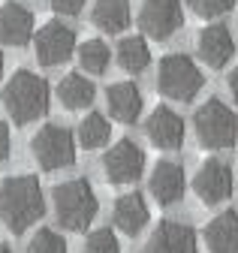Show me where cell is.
I'll list each match as a JSON object with an SVG mask.
<instances>
[{
    "label": "cell",
    "instance_id": "1",
    "mask_svg": "<svg viewBox=\"0 0 238 253\" xmlns=\"http://www.w3.org/2000/svg\"><path fill=\"white\" fill-rule=\"evenodd\" d=\"M45 214V196L37 175H12L0 187V220L12 235L31 229Z\"/></svg>",
    "mask_w": 238,
    "mask_h": 253
},
{
    "label": "cell",
    "instance_id": "2",
    "mask_svg": "<svg viewBox=\"0 0 238 253\" xmlns=\"http://www.w3.org/2000/svg\"><path fill=\"white\" fill-rule=\"evenodd\" d=\"M48 82L31 70H18L0 90V103L15 124H34L48 112Z\"/></svg>",
    "mask_w": 238,
    "mask_h": 253
},
{
    "label": "cell",
    "instance_id": "3",
    "mask_svg": "<svg viewBox=\"0 0 238 253\" xmlns=\"http://www.w3.org/2000/svg\"><path fill=\"white\" fill-rule=\"evenodd\" d=\"M51 202H54V220L57 226L84 232L97 217V193L87 178H73L64 181L51 190Z\"/></svg>",
    "mask_w": 238,
    "mask_h": 253
},
{
    "label": "cell",
    "instance_id": "4",
    "mask_svg": "<svg viewBox=\"0 0 238 253\" xmlns=\"http://www.w3.org/2000/svg\"><path fill=\"white\" fill-rule=\"evenodd\" d=\"M196 139L208 151H226L238 139V118L223 100H208L193 115Z\"/></svg>",
    "mask_w": 238,
    "mask_h": 253
},
{
    "label": "cell",
    "instance_id": "5",
    "mask_svg": "<svg viewBox=\"0 0 238 253\" xmlns=\"http://www.w3.org/2000/svg\"><path fill=\"white\" fill-rule=\"evenodd\" d=\"M202 84H205V76L196 67V60H190L187 54H166L160 60L157 87L163 97H169L175 103H190L202 90Z\"/></svg>",
    "mask_w": 238,
    "mask_h": 253
},
{
    "label": "cell",
    "instance_id": "6",
    "mask_svg": "<svg viewBox=\"0 0 238 253\" xmlns=\"http://www.w3.org/2000/svg\"><path fill=\"white\" fill-rule=\"evenodd\" d=\"M31 151H34V160L45 172H57V169H67L76 160V139H73V133L67 130V126L45 124L42 130L34 136Z\"/></svg>",
    "mask_w": 238,
    "mask_h": 253
},
{
    "label": "cell",
    "instance_id": "7",
    "mask_svg": "<svg viewBox=\"0 0 238 253\" xmlns=\"http://www.w3.org/2000/svg\"><path fill=\"white\" fill-rule=\"evenodd\" d=\"M34 51H37V60L42 67H61L76 51V30L64 21L42 24L34 37Z\"/></svg>",
    "mask_w": 238,
    "mask_h": 253
},
{
    "label": "cell",
    "instance_id": "8",
    "mask_svg": "<svg viewBox=\"0 0 238 253\" xmlns=\"http://www.w3.org/2000/svg\"><path fill=\"white\" fill-rule=\"evenodd\" d=\"M184 24L181 0H145L139 12V27L151 40H169Z\"/></svg>",
    "mask_w": 238,
    "mask_h": 253
},
{
    "label": "cell",
    "instance_id": "9",
    "mask_svg": "<svg viewBox=\"0 0 238 253\" xmlns=\"http://www.w3.org/2000/svg\"><path fill=\"white\" fill-rule=\"evenodd\" d=\"M103 172L112 184H133L145 172V151L133 139L115 142L103 157Z\"/></svg>",
    "mask_w": 238,
    "mask_h": 253
},
{
    "label": "cell",
    "instance_id": "10",
    "mask_svg": "<svg viewBox=\"0 0 238 253\" xmlns=\"http://www.w3.org/2000/svg\"><path fill=\"white\" fill-rule=\"evenodd\" d=\"M193 190L205 205H220L232 196V169L229 163L217 160V157H208L199 166L196 178H193Z\"/></svg>",
    "mask_w": 238,
    "mask_h": 253
},
{
    "label": "cell",
    "instance_id": "11",
    "mask_svg": "<svg viewBox=\"0 0 238 253\" xmlns=\"http://www.w3.org/2000/svg\"><path fill=\"white\" fill-rule=\"evenodd\" d=\"M145 253H199L196 232L181 220H160L148 238Z\"/></svg>",
    "mask_w": 238,
    "mask_h": 253
},
{
    "label": "cell",
    "instance_id": "12",
    "mask_svg": "<svg viewBox=\"0 0 238 253\" xmlns=\"http://www.w3.org/2000/svg\"><path fill=\"white\" fill-rule=\"evenodd\" d=\"M148 187H151V196H154L160 205H178V202L184 199V187H187V178H184L181 163H175V160H160V163L151 169Z\"/></svg>",
    "mask_w": 238,
    "mask_h": 253
},
{
    "label": "cell",
    "instance_id": "13",
    "mask_svg": "<svg viewBox=\"0 0 238 253\" xmlns=\"http://www.w3.org/2000/svg\"><path fill=\"white\" fill-rule=\"evenodd\" d=\"M148 139L160 151H178L184 145V121L178 112H172L169 106H157L148 118Z\"/></svg>",
    "mask_w": 238,
    "mask_h": 253
},
{
    "label": "cell",
    "instance_id": "14",
    "mask_svg": "<svg viewBox=\"0 0 238 253\" xmlns=\"http://www.w3.org/2000/svg\"><path fill=\"white\" fill-rule=\"evenodd\" d=\"M37 37L34 34V12L15 3V0H9V3L0 6V40H3V45H27V40Z\"/></svg>",
    "mask_w": 238,
    "mask_h": 253
},
{
    "label": "cell",
    "instance_id": "15",
    "mask_svg": "<svg viewBox=\"0 0 238 253\" xmlns=\"http://www.w3.org/2000/svg\"><path fill=\"white\" fill-rule=\"evenodd\" d=\"M196 51H199V57L208 63V67L220 70V67H226V63L232 60V54H235V42H232L229 30H226L223 24H208V27L199 30Z\"/></svg>",
    "mask_w": 238,
    "mask_h": 253
},
{
    "label": "cell",
    "instance_id": "16",
    "mask_svg": "<svg viewBox=\"0 0 238 253\" xmlns=\"http://www.w3.org/2000/svg\"><path fill=\"white\" fill-rule=\"evenodd\" d=\"M148 202L142 193H124L115 199L112 208V220H115V229H121L127 238H136L145 226H148Z\"/></svg>",
    "mask_w": 238,
    "mask_h": 253
},
{
    "label": "cell",
    "instance_id": "17",
    "mask_svg": "<svg viewBox=\"0 0 238 253\" xmlns=\"http://www.w3.org/2000/svg\"><path fill=\"white\" fill-rule=\"evenodd\" d=\"M106 106L109 115L121 124H136L142 115V90L133 82H115L106 90Z\"/></svg>",
    "mask_w": 238,
    "mask_h": 253
},
{
    "label": "cell",
    "instance_id": "18",
    "mask_svg": "<svg viewBox=\"0 0 238 253\" xmlns=\"http://www.w3.org/2000/svg\"><path fill=\"white\" fill-rule=\"evenodd\" d=\"M205 244L211 253H238V211H220L208 220Z\"/></svg>",
    "mask_w": 238,
    "mask_h": 253
},
{
    "label": "cell",
    "instance_id": "19",
    "mask_svg": "<svg viewBox=\"0 0 238 253\" xmlns=\"http://www.w3.org/2000/svg\"><path fill=\"white\" fill-rule=\"evenodd\" d=\"M94 97H97L94 82L79 76V73H67L61 82H57V100H61L67 109H73V112L76 109H87L94 103Z\"/></svg>",
    "mask_w": 238,
    "mask_h": 253
},
{
    "label": "cell",
    "instance_id": "20",
    "mask_svg": "<svg viewBox=\"0 0 238 253\" xmlns=\"http://www.w3.org/2000/svg\"><path fill=\"white\" fill-rule=\"evenodd\" d=\"M91 21L103 34H121L130 24V0H97Z\"/></svg>",
    "mask_w": 238,
    "mask_h": 253
},
{
    "label": "cell",
    "instance_id": "21",
    "mask_svg": "<svg viewBox=\"0 0 238 253\" xmlns=\"http://www.w3.org/2000/svg\"><path fill=\"white\" fill-rule=\"evenodd\" d=\"M109 136H112V124H109V118H103L100 112L84 115L81 124H79V133H76V139H79V145H81L84 151L103 148V145L109 142Z\"/></svg>",
    "mask_w": 238,
    "mask_h": 253
},
{
    "label": "cell",
    "instance_id": "22",
    "mask_svg": "<svg viewBox=\"0 0 238 253\" xmlns=\"http://www.w3.org/2000/svg\"><path fill=\"white\" fill-rule=\"evenodd\" d=\"M151 60V51H148V42L142 37H124L118 42V63L127 70V73H142Z\"/></svg>",
    "mask_w": 238,
    "mask_h": 253
},
{
    "label": "cell",
    "instance_id": "23",
    "mask_svg": "<svg viewBox=\"0 0 238 253\" xmlns=\"http://www.w3.org/2000/svg\"><path fill=\"white\" fill-rule=\"evenodd\" d=\"M109 60H112V51H109V45L103 40H87V42L79 45V63L87 73L103 76L109 70Z\"/></svg>",
    "mask_w": 238,
    "mask_h": 253
},
{
    "label": "cell",
    "instance_id": "24",
    "mask_svg": "<svg viewBox=\"0 0 238 253\" xmlns=\"http://www.w3.org/2000/svg\"><path fill=\"white\" fill-rule=\"evenodd\" d=\"M27 253H67V241L54 229H40L27 244Z\"/></svg>",
    "mask_w": 238,
    "mask_h": 253
},
{
    "label": "cell",
    "instance_id": "25",
    "mask_svg": "<svg viewBox=\"0 0 238 253\" xmlns=\"http://www.w3.org/2000/svg\"><path fill=\"white\" fill-rule=\"evenodd\" d=\"M84 253H121V244H118V235L112 229H94L84 238Z\"/></svg>",
    "mask_w": 238,
    "mask_h": 253
},
{
    "label": "cell",
    "instance_id": "26",
    "mask_svg": "<svg viewBox=\"0 0 238 253\" xmlns=\"http://www.w3.org/2000/svg\"><path fill=\"white\" fill-rule=\"evenodd\" d=\"M187 3L199 18H217L235 6V0H187Z\"/></svg>",
    "mask_w": 238,
    "mask_h": 253
},
{
    "label": "cell",
    "instance_id": "27",
    "mask_svg": "<svg viewBox=\"0 0 238 253\" xmlns=\"http://www.w3.org/2000/svg\"><path fill=\"white\" fill-rule=\"evenodd\" d=\"M51 9L54 12H61V15H79L81 6H84V0H48Z\"/></svg>",
    "mask_w": 238,
    "mask_h": 253
},
{
    "label": "cell",
    "instance_id": "28",
    "mask_svg": "<svg viewBox=\"0 0 238 253\" xmlns=\"http://www.w3.org/2000/svg\"><path fill=\"white\" fill-rule=\"evenodd\" d=\"M9 157V126L0 121V163Z\"/></svg>",
    "mask_w": 238,
    "mask_h": 253
},
{
    "label": "cell",
    "instance_id": "29",
    "mask_svg": "<svg viewBox=\"0 0 238 253\" xmlns=\"http://www.w3.org/2000/svg\"><path fill=\"white\" fill-rule=\"evenodd\" d=\"M226 84H229V93H232V100L238 103V67L229 73V82H226Z\"/></svg>",
    "mask_w": 238,
    "mask_h": 253
},
{
    "label": "cell",
    "instance_id": "30",
    "mask_svg": "<svg viewBox=\"0 0 238 253\" xmlns=\"http://www.w3.org/2000/svg\"><path fill=\"white\" fill-rule=\"evenodd\" d=\"M0 76H3V51H0Z\"/></svg>",
    "mask_w": 238,
    "mask_h": 253
},
{
    "label": "cell",
    "instance_id": "31",
    "mask_svg": "<svg viewBox=\"0 0 238 253\" xmlns=\"http://www.w3.org/2000/svg\"><path fill=\"white\" fill-rule=\"evenodd\" d=\"M0 253H12V250H9V247H6V244H0Z\"/></svg>",
    "mask_w": 238,
    "mask_h": 253
}]
</instances>
